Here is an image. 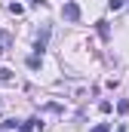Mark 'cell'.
<instances>
[{
    "instance_id": "obj_8",
    "label": "cell",
    "mask_w": 129,
    "mask_h": 132,
    "mask_svg": "<svg viewBox=\"0 0 129 132\" xmlns=\"http://www.w3.org/2000/svg\"><path fill=\"white\" fill-rule=\"evenodd\" d=\"M117 111H120V114H126V111H129V101H117Z\"/></svg>"
},
{
    "instance_id": "obj_6",
    "label": "cell",
    "mask_w": 129,
    "mask_h": 132,
    "mask_svg": "<svg viewBox=\"0 0 129 132\" xmlns=\"http://www.w3.org/2000/svg\"><path fill=\"white\" fill-rule=\"evenodd\" d=\"M9 77H12V71H9V68H3V65H0V80H3V83H6V80H9Z\"/></svg>"
},
{
    "instance_id": "obj_5",
    "label": "cell",
    "mask_w": 129,
    "mask_h": 132,
    "mask_svg": "<svg viewBox=\"0 0 129 132\" xmlns=\"http://www.w3.org/2000/svg\"><path fill=\"white\" fill-rule=\"evenodd\" d=\"M9 12H12V15H22L25 6H22V3H9Z\"/></svg>"
},
{
    "instance_id": "obj_3",
    "label": "cell",
    "mask_w": 129,
    "mask_h": 132,
    "mask_svg": "<svg viewBox=\"0 0 129 132\" xmlns=\"http://www.w3.org/2000/svg\"><path fill=\"white\" fill-rule=\"evenodd\" d=\"M40 129H43L40 120H25V123H19V132H40Z\"/></svg>"
},
{
    "instance_id": "obj_9",
    "label": "cell",
    "mask_w": 129,
    "mask_h": 132,
    "mask_svg": "<svg viewBox=\"0 0 129 132\" xmlns=\"http://www.w3.org/2000/svg\"><path fill=\"white\" fill-rule=\"evenodd\" d=\"M92 132H111V126H108V123H98V126H95Z\"/></svg>"
},
{
    "instance_id": "obj_1",
    "label": "cell",
    "mask_w": 129,
    "mask_h": 132,
    "mask_svg": "<svg viewBox=\"0 0 129 132\" xmlns=\"http://www.w3.org/2000/svg\"><path fill=\"white\" fill-rule=\"evenodd\" d=\"M62 15L68 19V22H77V19H80V6H77L74 0H71V3H64V6H62Z\"/></svg>"
},
{
    "instance_id": "obj_7",
    "label": "cell",
    "mask_w": 129,
    "mask_h": 132,
    "mask_svg": "<svg viewBox=\"0 0 129 132\" xmlns=\"http://www.w3.org/2000/svg\"><path fill=\"white\" fill-rule=\"evenodd\" d=\"M111 108H114L111 101H101V104H98V111H101V114H111Z\"/></svg>"
},
{
    "instance_id": "obj_4",
    "label": "cell",
    "mask_w": 129,
    "mask_h": 132,
    "mask_svg": "<svg viewBox=\"0 0 129 132\" xmlns=\"http://www.w3.org/2000/svg\"><path fill=\"white\" fill-rule=\"evenodd\" d=\"M28 68H31V71H37V68H40V55H37V52L28 59Z\"/></svg>"
},
{
    "instance_id": "obj_2",
    "label": "cell",
    "mask_w": 129,
    "mask_h": 132,
    "mask_svg": "<svg viewBox=\"0 0 129 132\" xmlns=\"http://www.w3.org/2000/svg\"><path fill=\"white\" fill-rule=\"evenodd\" d=\"M12 49V34L9 31H0V55H6Z\"/></svg>"
}]
</instances>
